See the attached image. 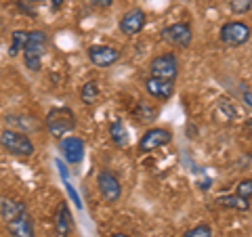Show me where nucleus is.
Here are the masks:
<instances>
[{"label":"nucleus","mask_w":252,"mask_h":237,"mask_svg":"<svg viewBox=\"0 0 252 237\" xmlns=\"http://www.w3.org/2000/svg\"><path fill=\"white\" fill-rule=\"evenodd\" d=\"M76 114L69 107H53L44 118V128L53 139H63L76 130Z\"/></svg>","instance_id":"obj_1"},{"label":"nucleus","mask_w":252,"mask_h":237,"mask_svg":"<svg viewBox=\"0 0 252 237\" xmlns=\"http://www.w3.org/2000/svg\"><path fill=\"white\" fill-rule=\"evenodd\" d=\"M46 46H49V36L42 30H32L28 34L26 46H23V63L30 72H38L42 67V57L46 53Z\"/></svg>","instance_id":"obj_2"},{"label":"nucleus","mask_w":252,"mask_h":237,"mask_svg":"<svg viewBox=\"0 0 252 237\" xmlns=\"http://www.w3.org/2000/svg\"><path fill=\"white\" fill-rule=\"evenodd\" d=\"M0 147L15 157H30L36 151V147L28 134L13 130V128H6V130L0 132Z\"/></svg>","instance_id":"obj_3"},{"label":"nucleus","mask_w":252,"mask_h":237,"mask_svg":"<svg viewBox=\"0 0 252 237\" xmlns=\"http://www.w3.org/2000/svg\"><path fill=\"white\" fill-rule=\"evenodd\" d=\"M252 38V28L244 21H227L219 31V40L229 49H238V46L246 44Z\"/></svg>","instance_id":"obj_4"},{"label":"nucleus","mask_w":252,"mask_h":237,"mask_svg":"<svg viewBox=\"0 0 252 237\" xmlns=\"http://www.w3.org/2000/svg\"><path fill=\"white\" fill-rule=\"evenodd\" d=\"M149 76L177 82V78H179V59H177V55L175 53H164V55L154 57L152 63H149Z\"/></svg>","instance_id":"obj_5"},{"label":"nucleus","mask_w":252,"mask_h":237,"mask_svg":"<svg viewBox=\"0 0 252 237\" xmlns=\"http://www.w3.org/2000/svg\"><path fill=\"white\" fill-rule=\"evenodd\" d=\"M191 38H193V30L187 21L172 23V26L162 30V40H166L175 49H187L191 44Z\"/></svg>","instance_id":"obj_6"},{"label":"nucleus","mask_w":252,"mask_h":237,"mask_svg":"<svg viewBox=\"0 0 252 237\" xmlns=\"http://www.w3.org/2000/svg\"><path fill=\"white\" fill-rule=\"evenodd\" d=\"M97 189H99L101 197H103V202H107V204H116L122 197L120 178L109 170H101L97 175Z\"/></svg>","instance_id":"obj_7"},{"label":"nucleus","mask_w":252,"mask_h":237,"mask_svg":"<svg viewBox=\"0 0 252 237\" xmlns=\"http://www.w3.org/2000/svg\"><path fill=\"white\" fill-rule=\"evenodd\" d=\"M170 141H172V132L168 128H160V126H156V128H149L143 137H141L139 151L141 153H152V151H156V149H160V147H166Z\"/></svg>","instance_id":"obj_8"},{"label":"nucleus","mask_w":252,"mask_h":237,"mask_svg":"<svg viewBox=\"0 0 252 237\" xmlns=\"http://www.w3.org/2000/svg\"><path fill=\"white\" fill-rule=\"evenodd\" d=\"M89 61L94 67H112L114 63L120 61V51L116 46H107V44H93L89 46Z\"/></svg>","instance_id":"obj_9"},{"label":"nucleus","mask_w":252,"mask_h":237,"mask_svg":"<svg viewBox=\"0 0 252 237\" xmlns=\"http://www.w3.org/2000/svg\"><path fill=\"white\" fill-rule=\"evenodd\" d=\"M145 23H147V15L143 9H132L128 13H124L122 17H120V23H118V28H120V31L124 36H137L143 31L145 28Z\"/></svg>","instance_id":"obj_10"},{"label":"nucleus","mask_w":252,"mask_h":237,"mask_svg":"<svg viewBox=\"0 0 252 237\" xmlns=\"http://www.w3.org/2000/svg\"><path fill=\"white\" fill-rule=\"evenodd\" d=\"M59 149H61V155L65 157V162L72 164V166H78L84 160L86 147H84V141L80 137H74L72 134V137L59 139Z\"/></svg>","instance_id":"obj_11"},{"label":"nucleus","mask_w":252,"mask_h":237,"mask_svg":"<svg viewBox=\"0 0 252 237\" xmlns=\"http://www.w3.org/2000/svg\"><path fill=\"white\" fill-rule=\"evenodd\" d=\"M143 86H145L149 97L160 99V101H166V99H170L172 94H175V82L172 80H162V78L149 76V78H145Z\"/></svg>","instance_id":"obj_12"},{"label":"nucleus","mask_w":252,"mask_h":237,"mask_svg":"<svg viewBox=\"0 0 252 237\" xmlns=\"http://www.w3.org/2000/svg\"><path fill=\"white\" fill-rule=\"evenodd\" d=\"M6 229H9V233L13 237H36L34 223H32L28 212H23V214H19L17 218L9 220V223H6Z\"/></svg>","instance_id":"obj_13"},{"label":"nucleus","mask_w":252,"mask_h":237,"mask_svg":"<svg viewBox=\"0 0 252 237\" xmlns=\"http://www.w3.org/2000/svg\"><path fill=\"white\" fill-rule=\"evenodd\" d=\"M72 227H74L72 212H69L65 202H61L57 212H55V233H57V237H67L72 233Z\"/></svg>","instance_id":"obj_14"},{"label":"nucleus","mask_w":252,"mask_h":237,"mask_svg":"<svg viewBox=\"0 0 252 237\" xmlns=\"http://www.w3.org/2000/svg\"><path fill=\"white\" fill-rule=\"evenodd\" d=\"M23 212H28L23 202L15 200V197H9V195H0V216H2L4 223L17 218L19 214H23Z\"/></svg>","instance_id":"obj_15"},{"label":"nucleus","mask_w":252,"mask_h":237,"mask_svg":"<svg viewBox=\"0 0 252 237\" xmlns=\"http://www.w3.org/2000/svg\"><path fill=\"white\" fill-rule=\"evenodd\" d=\"M217 204H219V206H223V208H231V210H240V212H248L250 210V200H246V197H240L238 193H233V195H219Z\"/></svg>","instance_id":"obj_16"},{"label":"nucleus","mask_w":252,"mask_h":237,"mask_svg":"<svg viewBox=\"0 0 252 237\" xmlns=\"http://www.w3.org/2000/svg\"><path fill=\"white\" fill-rule=\"evenodd\" d=\"M109 139H112V143L116 147H126L128 145V130H126V126L122 124L120 118L109 124Z\"/></svg>","instance_id":"obj_17"},{"label":"nucleus","mask_w":252,"mask_h":237,"mask_svg":"<svg viewBox=\"0 0 252 237\" xmlns=\"http://www.w3.org/2000/svg\"><path fill=\"white\" fill-rule=\"evenodd\" d=\"M99 94H101L99 82L97 80H89V82L82 86V90H80V101H82L84 105H93L94 101L99 99Z\"/></svg>","instance_id":"obj_18"},{"label":"nucleus","mask_w":252,"mask_h":237,"mask_svg":"<svg viewBox=\"0 0 252 237\" xmlns=\"http://www.w3.org/2000/svg\"><path fill=\"white\" fill-rule=\"evenodd\" d=\"M28 34L30 31H26V30H15L13 31V40H11V46H9V57H17V55L23 51L26 40H28Z\"/></svg>","instance_id":"obj_19"},{"label":"nucleus","mask_w":252,"mask_h":237,"mask_svg":"<svg viewBox=\"0 0 252 237\" xmlns=\"http://www.w3.org/2000/svg\"><path fill=\"white\" fill-rule=\"evenodd\" d=\"M135 118L139 122H154L156 118H158V109L156 107H149L147 103H143V101H141V103L137 105V109H135Z\"/></svg>","instance_id":"obj_20"},{"label":"nucleus","mask_w":252,"mask_h":237,"mask_svg":"<svg viewBox=\"0 0 252 237\" xmlns=\"http://www.w3.org/2000/svg\"><path fill=\"white\" fill-rule=\"evenodd\" d=\"M183 237H215V233H212V227L202 223V225H195L193 229H187V231L183 233Z\"/></svg>","instance_id":"obj_21"},{"label":"nucleus","mask_w":252,"mask_h":237,"mask_svg":"<svg viewBox=\"0 0 252 237\" xmlns=\"http://www.w3.org/2000/svg\"><path fill=\"white\" fill-rule=\"evenodd\" d=\"M229 9L235 15H244L252 9V0H229Z\"/></svg>","instance_id":"obj_22"},{"label":"nucleus","mask_w":252,"mask_h":237,"mask_svg":"<svg viewBox=\"0 0 252 237\" xmlns=\"http://www.w3.org/2000/svg\"><path fill=\"white\" fill-rule=\"evenodd\" d=\"M235 193L240 197H246V200H252V178H242L235 185Z\"/></svg>","instance_id":"obj_23"},{"label":"nucleus","mask_w":252,"mask_h":237,"mask_svg":"<svg viewBox=\"0 0 252 237\" xmlns=\"http://www.w3.org/2000/svg\"><path fill=\"white\" fill-rule=\"evenodd\" d=\"M86 2L97 6V9H109V6L114 4V0H86Z\"/></svg>","instance_id":"obj_24"},{"label":"nucleus","mask_w":252,"mask_h":237,"mask_svg":"<svg viewBox=\"0 0 252 237\" xmlns=\"http://www.w3.org/2000/svg\"><path fill=\"white\" fill-rule=\"evenodd\" d=\"M244 103L252 107V90H244Z\"/></svg>","instance_id":"obj_25"},{"label":"nucleus","mask_w":252,"mask_h":237,"mask_svg":"<svg viewBox=\"0 0 252 237\" xmlns=\"http://www.w3.org/2000/svg\"><path fill=\"white\" fill-rule=\"evenodd\" d=\"M63 2H65V0H51V6H53L55 11H57V9H59V6H61Z\"/></svg>","instance_id":"obj_26"},{"label":"nucleus","mask_w":252,"mask_h":237,"mask_svg":"<svg viewBox=\"0 0 252 237\" xmlns=\"http://www.w3.org/2000/svg\"><path fill=\"white\" fill-rule=\"evenodd\" d=\"M246 130H248V134H252V118L246 122Z\"/></svg>","instance_id":"obj_27"},{"label":"nucleus","mask_w":252,"mask_h":237,"mask_svg":"<svg viewBox=\"0 0 252 237\" xmlns=\"http://www.w3.org/2000/svg\"><path fill=\"white\" fill-rule=\"evenodd\" d=\"M109 237H132V235H126V233H114V235H109Z\"/></svg>","instance_id":"obj_28"},{"label":"nucleus","mask_w":252,"mask_h":237,"mask_svg":"<svg viewBox=\"0 0 252 237\" xmlns=\"http://www.w3.org/2000/svg\"><path fill=\"white\" fill-rule=\"evenodd\" d=\"M26 2H32V4H36V2H42V0H26Z\"/></svg>","instance_id":"obj_29"}]
</instances>
